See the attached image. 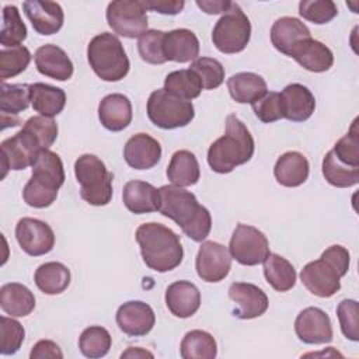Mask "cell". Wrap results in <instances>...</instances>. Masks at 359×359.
<instances>
[{
	"label": "cell",
	"instance_id": "obj_43",
	"mask_svg": "<svg viewBox=\"0 0 359 359\" xmlns=\"http://www.w3.org/2000/svg\"><path fill=\"white\" fill-rule=\"evenodd\" d=\"M189 69L198 74L203 90H215L224 81V67L217 59L198 57Z\"/></svg>",
	"mask_w": 359,
	"mask_h": 359
},
{
	"label": "cell",
	"instance_id": "obj_2",
	"mask_svg": "<svg viewBox=\"0 0 359 359\" xmlns=\"http://www.w3.org/2000/svg\"><path fill=\"white\" fill-rule=\"evenodd\" d=\"M136 241L140 247L143 262L156 272L175 269L184 258L180 237L167 226L156 222L143 223L136 230Z\"/></svg>",
	"mask_w": 359,
	"mask_h": 359
},
{
	"label": "cell",
	"instance_id": "obj_42",
	"mask_svg": "<svg viewBox=\"0 0 359 359\" xmlns=\"http://www.w3.org/2000/svg\"><path fill=\"white\" fill-rule=\"evenodd\" d=\"M356 123L358 119L353 121L351 130L342 136L331 150L341 164L351 168H359V130Z\"/></svg>",
	"mask_w": 359,
	"mask_h": 359
},
{
	"label": "cell",
	"instance_id": "obj_31",
	"mask_svg": "<svg viewBox=\"0 0 359 359\" xmlns=\"http://www.w3.org/2000/svg\"><path fill=\"white\" fill-rule=\"evenodd\" d=\"M0 307L11 317H25L35 309V296L25 285L6 283L0 287Z\"/></svg>",
	"mask_w": 359,
	"mask_h": 359
},
{
	"label": "cell",
	"instance_id": "obj_36",
	"mask_svg": "<svg viewBox=\"0 0 359 359\" xmlns=\"http://www.w3.org/2000/svg\"><path fill=\"white\" fill-rule=\"evenodd\" d=\"M180 351L184 359H213L217 355V345L209 332L192 330L182 338Z\"/></svg>",
	"mask_w": 359,
	"mask_h": 359
},
{
	"label": "cell",
	"instance_id": "obj_48",
	"mask_svg": "<svg viewBox=\"0 0 359 359\" xmlns=\"http://www.w3.org/2000/svg\"><path fill=\"white\" fill-rule=\"evenodd\" d=\"M22 128L34 135L42 149H49L57 137V125L52 118L48 116H31Z\"/></svg>",
	"mask_w": 359,
	"mask_h": 359
},
{
	"label": "cell",
	"instance_id": "obj_46",
	"mask_svg": "<svg viewBox=\"0 0 359 359\" xmlns=\"http://www.w3.org/2000/svg\"><path fill=\"white\" fill-rule=\"evenodd\" d=\"M0 353L1 355H13L15 353L24 341L25 331L24 327L14 318L1 316L0 317Z\"/></svg>",
	"mask_w": 359,
	"mask_h": 359
},
{
	"label": "cell",
	"instance_id": "obj_12",
	"mask_svg": "<svg viewBox=\"0 0 359 359\" xmlns=\"http://www.w3.org/2000/svg\"><path fill=\"white\" fill-rule=\"evenodd\" d=\"M1 149V165H3V178L8 170H25L32 165L38 154L45 150L39 142L34 137L32 133L24 128L17 132L14 136L7 137L0 144Z\"/></svg>",
	"mask_w": 359,
	"mask_h": 359
},
{
	"label": "cell",
	"instance_id": "obj_38",
	"mask_svg": "<svg viewBox=\"0 0 359 359\" xmlns=\"http://www.w3.org/2000/svg\"><path fill=\"white\" fill-rule=\"evenodd\" d=\"M111 345H112V338L109 332L100 325L87 327L79 338L80 352L90 359L105 356L109 352Z\"/></svg>",
	"mask_w": 359,
	"mask_h": 359
},
{
	"label": "cell",
	"instance_id": "obj_16",
	"mask_svg": "<svg viewBox=\"0 0 359 359\" xmlns=\"http://www.w3.org/2000/svg\"><path fill=\"white\" fill-rule=\"evenodd\" d=\"M229 297L234 303L233 316L240 320H251L262 316L269 306L265 292L257 285L234 282L229 287Z\"/></svg>",
	"mask_w": 359,
	"mask_h": 359
},
{
	"label": "cell",
	"instance_id": "obj_40",
	"mask_svg": "<svg viewBox=\"0 0 359 359\" xmlns=\"http://www.w3.org/2000/svg\"><path fill=\"white\" fill-rule=\"evenodd\" d=\"M323 175L328 184L337 188H349L359 182V168L341 164L330 150L323 160Z\"/></svg>",
	"mask_w": 359,
	"mask_h": 359
},
{
	"label": "cell",
	"instance_id": "obj_10",
	"mask_svg": "<svg viewBox=\"0 0 359 359\" xmlns=\"http://www.w3.org/2000/svg\"><path fill=\"white\" fill-rule=\"evenodd\" d=\"M143 1L115 0L107 7V22L123 38H139L147 31V13Z\"/></svg>",
	"mask_w": 359,
	"mask_h": 359
},
{
	"label": "cell",
	"instance_id": "obj_17",
	"mask_svg": "<svg viewBox=\"0 0 359 359\" xmlns=\"http://www.w3.org/2000/svg\"><path fill=\"white\" fill-rule=\"evenodd\" d=\"M156 323L153 309L140 300H130L119 306L116 311V324L119 330L129 337H143L149 334Z\"/></svg>",
	"mask_w": 359,
	"mask_h": 359
},
{
	"label": "cell",
	"instance_id": "obj_13",
	"mask_svg": "<svg viewBox=\"0 0 359 359\" xmlns=\"http://www.w3.org/2000/svg\"><path fill=\"white\" fill-rule=\"evenodd\" d=\"M15 238L21 250L31 257H41L55 247V233L39 219L22 217L15 226Z\"/></svg>",
	"mask_w": 359,
	"mask_h": 359
},
{
	"label": "cell",
	"instance_id": "obj_11",
	"mask_svg": "<svg viewBox=\"0 0 359 359\" xmlns=\"http://www.w3.org/2000/svg\"><path fill=\"white\" fill-rule=\"evenodd\" d=\"M229 252L238 264L254 266L264 262L269 255V243L258 229L238 223L230 238Z\"/></svg>",
	"mask_w": 359,
	"mask_h": 359
},
{
	"label": "cell",
	"instance_id": "obj_8",
	"mask_svg": "<svg viewBox=\"0 0 359 359\" xmlns=\"http://www.w3.org/2000/svg\"><path fill=\"white\" fill-rule=\"evenodd\" d=\"M146 109L150 122L161 129L184 128L195 116V108L191 101L182 100L164 88L150 94Z\"/></svg>",
	"mask_w": 359,
	"mask_h": 359
},
{
	"label": "cell",
	"instance_id": "obj_3",
	"mask_svg": "<svg viewBox=\"0 0 359 359\" xmlns=\"http://www.w3.org/2000/svg\"><path fill=\"white\" fill-rule=\"evenodd\" d=\"M254 139L247 126L234 115L226 118V132L215 140L208 150V164L219 174L231 172L237 165L245 164L254 154Z\"/></svg>",
	"mask_w": 359,
	"mask_h": 359
},
{
	"label": "cell",
	"instance_id": "obj_15",
	"mask_svg": "<svg viewBox=\"0 0 359 359\" xmlns=\"http://www.w3.org/2000/svg\"><path fill=\"white\" fill-rule=\"evenodd\" d=\"M297 338L309 345L328 344L332 341V324L328 314L318 307L302 310L294 321Z\"/></svg>",
	"mask_w": 359,
	"mask_h": 359
},
{
	"label": "cell",
	"instance_id": "obj_26",
	"mask_svg": "<svg viewBox=\"0 0 359 359\" xmlns=\"http://www.w3.org/2000/svg\"><path fill=\"white\" fill-rule=\"evenodd\" d=\"M122 201L126 209L135 215H143L158 210L160 194L151 184L133 180L125 184Z\"/></svg>",
	"mask_w": 359,
	"mask_h": 359
},
{
	"label": "cell",
	"instance_id": "obj_19",
	"mask_svg": "<svg viewBox=\"0 0 359 359\" xmlns=\"http://www.w3.org/2000/svg\"><path fill=\"white\" fill-rule=\"evenodd\" d=\"M123 158L135 170H149L161 158L160 143L147 133H136L123 147Z\"/></svg>",
	"mask_w": 359,
	"mask_h": 359
},
{
	"label": "cell",
	"instance_id": "obj_32",
	"mask_svg": "<svg viewBox=\"0 0 359 359\" xmlns=\"http://www.w3.org/2000/svg\"><path fill=\"white\" fill-rule=\"evenodd\" d=\"M29 100L34 111L42 116L53 118L59 115L66 104V94L62 88L45 83L29 84Z\"/></svg>",
	"mask_w": 359,
	"mask_h": 359
},
{
	"label": "cell",
	"instance_id": "obj_23",
	"mask_svg": "<svg viewBox=\"0 0 359 359\" xmlns=\"http://www.w3.org/2000/svg\"><path fill=\"white\" fill-rule=\"evenodd\" d=\"M165 304L172 316L178 318L192 317L201 306L199 289L188 280H177L165 290Z\"/></svg>",
	"mask_w": 359,
	"mask_h": 359
},
{
	"label": "cell",
	"instance_id": "obj_6",
	"mask_svg": "<svg viewBox=\"0 0 359 359\" xmlns=\"http://www.w3.org/2000/svg\"><path fill=\"white\" fill-rule=\"evenodd\" d=\"M93 72L104 81H119L129 72V59L118 36L109 32L95 35L87 46Z\"/></svg>",
	"mask_w": 359,
	"mask_h": 359
},
{
	"label": "cell",
	"instance_id": "obj_52",
	"mask_svg": "<svg viewBox=\"0 0 359 359\" xmlns=\"http://www.w3.org/2000/svg\"><path fill=\"white\" fill-rule=\"evenodd\" d=\"M196 6L206 14H224L230 8L231 1H227V0H213V1L202 0L201 1V0H198Z\"/></svg>",
	"mask_w": 359,
	"mask_h": 359
},
{
	"label": "cell",
	"instance_id": "obj_30",
	"mask_svg": "<svg viewBox=\"0 0 359 359\" xmlns=\"http://www.w3.org/2000/svg\"><path fill=\"white\" fill-rule=\"evenodd\" d=\"M230 97L238 104H254L268 93L266 81L257 73L241 72L227 80Z\"/></svg>",
	"mask_w": 359,
	"mask_h": 359
},
{
	"label": "cell",
	"instance_id": "obj_1",
	"mask_svg": "<svg viewBox=\"0 0 359 359\" xmlns=\"http://www.w3.org/2000/svg\"><path fill=\"white\" fill-rule=\"evenodd\" d=\"M158 212L174 220L181 230L194 241H203L212 229L209 210L202 206L196 196L175 185H163L158 188Z\"/></svg>",
	"mask_w": 359,
	"mask_h": 359
},
{
	"label": "cell",
	"instance_id": "obj_51",
	"mask_svg": "<svg viewBox=\"0 0 359 359\" xmlns=\"http://www.w3.org/2000/svg\"><path fill=\"white\" fill-rule=\"evenodd\" d=\"M146 10H151L160 14H168L175 15L181 13V10L185 6V1L182 0H146L143 1Z\"/></svg>",
	"mask_w": 359,
	"mask_h": 359
},
{
	"label": "cell",
	"instance_id": "obj_9",
	"mask_svg": "<svg viewBox=\"0 0 359 359\" xmlns=\"http://www.w3.org/2000/svg\"><path fill=\"white\" fill-rule=\"evenodd\" d=\"M251 38V22L237 3L217 20L212 31V41L222 53H238L245 49Z\"/></svg>",
	"mask_w": 359,
	"mask_h": 359
},
{
	"label": "cell",
	"instance_id": "obj_35",
	"mask_svg": "<svg viewBox=\"0 0 359 359\" xmlns=\"http://www.w3.org/2000/svg\"><path fill=\"white\" fill-rule=\"evenodd\" d=\"M264 275L266 282L276 292H287L296 283V271L293 265L283 257L269 252L264 261Z\"/></svg>",
	"mask_w": 359,
	"mask_h": 359
},
{
	"label": "cell",
	"instance_id": "obj_39",
	"mask_svg": "<svg viewBox=\"0 0 359 359\" xmlns=\"http://www.w3.org/2000/svg\"><path fill=\"white\" fill-rule=\"evenodd\" d=\"M1 31L0 43L3 48H11L21 45L27 38V27L20 17V11L15 6H6L1 13Z\"/></svg>",
	"mask_w": 359,
	"mask_h": 359
},
{
	"label": "cell",
	"instance_id": "obj_37",
	"mask_svg": "<svg viewBox=\"0 0 359 359\" xmlns=\"http://www.w3.org/2000/svg\"><path fill=\"white\" fill-rule=\"evenodd\" d=\"M164 90L182 100L191 101L199 97L203 87L198 74L194 70L182 69L174 70L165 76Z\"/></svg>",
	"mask_w": 359,
	"mask_h": 359
},
{
	"label": "cell",
	"instance_id": "obj_53",
	"mask_svg": "<svg viewBox=\"0 0 359 359\" xmlns=\"http://www.w3.org/2000/svg\"><path fill=\"white\" fill-rule=\"evenodd\" d=\"M146 356L153 358V353H150L147 351H143L140 348H133V346H130L126 352H123L121 355V358H146Z\"/></svg>",
	"mask_w": 359,
	"mask_h": 359
},
{
	"label": "cell",
	"instance_id": "obj_21",
	"mask_svg": "<svg viewBox=\"0 0 359 359\" xmlns=\"http://www.w3.org/2000/svg\"><path fill=\"white\" fill-rule=\"evenodd\" d=\"M35 66L38 72L57 81H66L73 76V63L67 53L52 43L42 45L35 52Z\"/></svg>",
	"mask_w": 359,
	"mask_h": 359
},
{
	"label": "cell",
	"instance_id": "obj_34",
	"mask_svg": "<svg viewBox=\"0 0 359 359\" xmlns=\"http://www.w3.org/2000/svg\"><path fill=\"white\" fill-rule=\"evenodd\" d=\"M34 280L42 293L59 294L70 285V271L62 262H45L36 268Z\"/></svg>",
	"mask_w": 359,
	"mask_h": 359
},
{
	"label": "cell",
	"instance_id": "obj_22",
	"mask_svg": "<svg viewBox=\"0 0 359 359\" xmlns=\"http://www.w3.org/2000/svg\"><path fill=\"white\" fill-rule=\"evenodd\" d=\"M302 67L313 73L327 72L334 65V55L323 42L310 38L300 41L289 53Z\"/></svg>",
	"mask_w": 359,
	"mask_h": 359
},
{
	"label": "cell",
	"instance_id": "obj_5",
	"mask_svg": "<svg viewBox=\"0 0 359 359\" xmlns=\"http://www.w3.org/2000/svg\"><path fill=\"white\" fill-rule=\"evenodd\" d=\"M65 182V170L60 157L49 150H42L32 164V175L22 189V198L31 208L50 206Z\"/></svg>",
	"mask_w": 359,
	"mask_h": 359
},
{
	"label": "cell",
	"instance_id": "obj_41",
	"mask_svg": "<svg viewBox=\"0 0 359 359\" xmlns=\"http://www.w3.org/2000/svg\"><path fill=\"white\" fill-rule=\"evenodd\" d=\"M31 62V53L28 48L22 45L1 48L0 50V77L4 81L6 79L14 77L22 73Z\"/></svg>",
	"mask_w": 359,
	"mask_h": 359
},
{
	"label": "cell",
	"instance_id": "obj_24",
	"mask_svg": "<svg viewBox=\"0 0 359 359\" xmlns=\"http://www.w3.org/2000/svg\"><path fill=\"white\" fill-rule=\"evenodd\" d=\"M98 119L111 132H121L132 122V104L123 94L105 95L98 105Z\"/></svg>",
	"mask_w": 359,
	"mask_h": 359
},
{
	"label": "cell",
	"instance_id": "obj_25",
	"mask_svg": "<svg viewBox=\"0 0 359 359\" xmlns=\"http://www.w3.org/2000/svg\"><path fill=\"white\" fill-rule=\"evenodd\" d=\"M163 50L165 60L187 63L198 59L199 41L198 36L187 28L172 29L164 34Z\"/></svg>",
	"mask_w": 359,
	"mask_h": 359
},
{
	"label": "cell",
	"instance_id": "obj_28",
	"mask_svg": "<svg viewBox=\"0 0 359 359\" xmlns=\"http://www.w3.org/2000/svg\"><path fill=\"white\" fill-rule=\"evenodd\" d=\"M29 102V84H7L1 81L0 111L3 129L7 126H17L20 123L17 115L25 111Z\"/></svg>",
	"mask_w": 359,
	"mask_h": 359
},
{
	"label": "cell",
	"instance_id": "obj_27",
	"mask_svg": "<svg viewBox=\"0 0 359 359\" xmlns=\"http://www.w3.org/2000/svg\"><path fill=\"white\" fill-rule=\"evenodd\" d=\"M310 29L294 17H280L271 28V42L276 50L289 56L290 50L303 39L310 38Z\"/></svg>",
	"mask_w": 359,
	"mask_h": 359
},
{
	"label": "cell",
	"instance_id": "obj_50",
	"mask_svg": "<svg viewBox=\"0 0 359 359\" xmlns=\"http://www.w3.org/2000/svg\"><path fill=\"white\" fill-rule=\"evenodd\" d=\"M29 358L31 359H43V358L62 359L63 353L56 342H53L50 339H41L32 346Z\"/></svg>",
	"mask_w": 359,
	"mask_h": 359
},
{
	"label": "cell",
	"instance_id": "obj_44",
	"mask_svg": "<svg viewBox=\"0 0 359 359\" xmlns=\"http://www.w3.org/2000/svg\"><path fill=\"white\" fill-rule=\"evenodd\" d=\"M164 34L158 29H147L139 36L137 50L144 62L150 65H163L167 62L163 50Z\"/></svg>",
	"mask_w": 359,
	"mask_h": 359
},
{
	"label": "cell",
	"instance_id": "obj_45",
	"mask_svg": "<svg viewBox=\"0 0 359 359\" xmlns=\"http://www.w3.org/2000/svg\"><path fill=\"white\" fill-rule=\"evenodd\" d=\"M299 14L313 24H327L337 17L338 8L332 0H303L299 3Z\"/></svg>",
	"mask_w": 359,
	"mask_h": 359
},
{
	"label": "cell",
	"instance_id": "obj_14",
	"mask_svg": "<svg viewBox=\"0 0 359 359\" xmlns=\"http://www.w3.org/2000/svg\"><path fill=\"white\" fill-rule=\"evenodd\" d=\"M195 268L198 276L210 283L223 280L231 268V255L229 250L216 241H203L199 247Z\"/></svg>",
	"mask_w": 359,
	"mask_h": 359
},
{
	"label": "cell",
	"instance_id": "obj_20",
	"mask_svg": "<svg viewBox=\"0 0 359 359\" xmlns=\"http://www.w3.org/2000/svg\"><path fill=\"white\" fill-rule=\"evenodd\" d=\"M279 94L285 119L292 122H304L313 115L316 109V98L306 86L292 83Z\"/></svg>",
	"mask_w": 359,
	"mask_h": 359
},
{
	"label": "cell",
	"instance_id": "obj_4",
	"mask_svg": "<svg viewBox=\"0 0 359 359\" xmlns=\"http://www.w3.org/2000/svg\"><path fill=\"white\" fill-rule=\"evenodd\" d=\"M349 252L342 245L328 247L318 259L309 262L300 272L306 289L318 297H331L341 289V278L349 269Z\"/></svg>",
	"mask_w": 359,
	"mask_h": 359
},
{
	"label": "cell",
	"instance_id": "obj_33",
	"mask_svg": "<svg viewBox=\"0 0 359 359\" xmlns=\"http://www.w3.org/2000/svg\"><path fill=\"white\" fill-rule=\"evenodd\" d=\"M199 163L189 150H178L171 156L167 167V178L175 187H191L199 181Z\"/></svg>",
	"mask_w": 359,
	"mask_h": 359
},
{
	"label": "cell",
	"instance_id": "obj_49",
	"mask_svg": "<svg viewBox=\"0 0 359 359\" xmlns=\"http://www.w3.org/2000/svg\"><path fill=\"white\" fill-rule=\"evenodd\" d=\"M251 105L255 116L264 123H271L283 118V109H282V101H280L279 93H275V91L266 93L262 98H259Z\"/></svg>",
	"mask_w": 359,
	"mask_h": 359
},
{
	"label": "cell",
	"instance_id": "obj_7",
	"mask_svg": "<svg viewBox=\"0 0 359 359\" xmlns=\"http://www.w3.org/2000/svg\"><path fill=\"white\" fill-rule=\"evenodd\" d=\"M74 175L80 184V196L93 206H105L112 199V180L101 158L81 154L74 163Z\"/></svg>",
	"mask_w": 359,
	"mask_h": 359
},
{
	"label": "cell",
	"instance_id": "obj_47",
	"mask_svg": "<svg viewBox=\"0 0 359 359\" xmlns=\"http://www.w3.org/2000/svg\"><path fill=\"white\" fill-rule=\"evenodd\" d=\"M337 317L339 320L341 331L345 338L351 341H359V307L358 302L352 299H344L337 307Z\"/></svg>",
	"mask_w": 359,
	"mask_h": 359
},
{
	"label": "cell",
	"instance_id": "obj_18",
	"mask_svg": "<svg viewBox=\"0 0 359 359\" xmlns=\"http://www.w3.org/2000/svg\"><path fill=\"white\" fill-rule=\"evenodd\" d=\"M22 10L32 24V28L41 35L56 34L65 21V14L59 3L46 0H27Z\"/></svg>",
	"mask_w": 359,
	"mask_h": 359
},
{
	"label": "cell",
	"instance_id": "obj_29",
	"mask_svg": "<svg viewBox=\"0 0 359 359\" xmlns=\"http://www.w3.org/2000/svg\"><path fill=\"white\" fill-rule=\"evenodd\" d=\"M309 160L299 151H286L275 163L273 175L276 181L287 188H294L309 178Z\"/></svg>",
	"mask_w": 359,
	"mask_h": 359
}]
</instances>
